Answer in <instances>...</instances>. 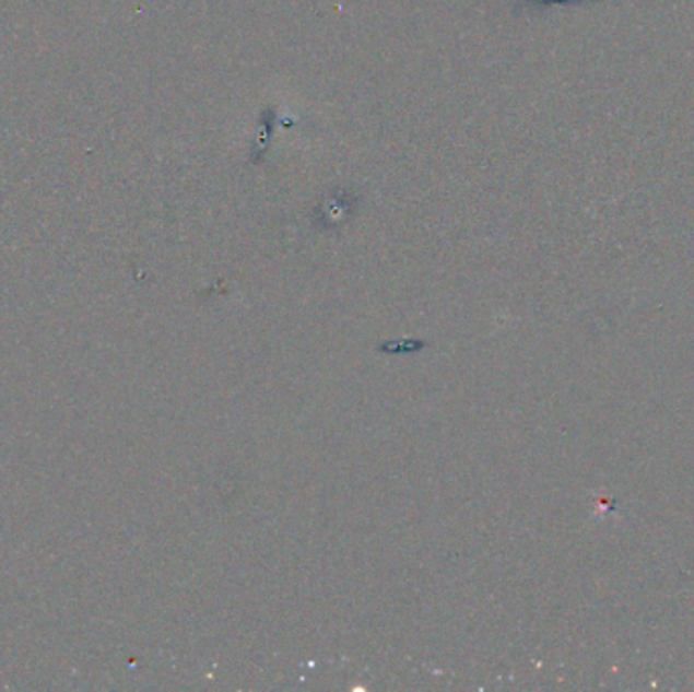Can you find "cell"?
I'll use <instances>...</instances> for the list:
<instances>
[{
  "label": "cell",
  "instance_id": "obj_1",
  "mask_svg": "<svg viewBox=\"0 0 694 692\" xmlns=\"http://www.w3.org/2000/svg\"><path fill=\"white\" fill-rule=\"evenodd\" d=\"M573 2H589V0H537V7H551V4H573Z\"/></svg>",
  "mask_w": 694,
  "mask_h": 692
}]
</instances>
